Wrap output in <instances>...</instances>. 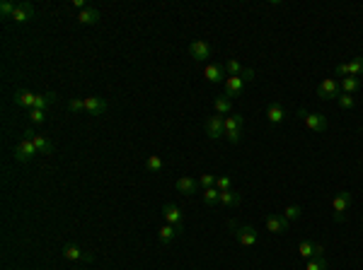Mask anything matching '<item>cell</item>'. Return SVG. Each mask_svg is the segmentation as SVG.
Wrapping results in <instances>:
<instances>
[{"instance_id":"cell-1","label":"cell","mask_w":363,"mask_h":270,"mask_svg":"<svg viewBox=\"0 0 363 270\" xmlns=\"http://www.w3.org/2000/svg\"><path fill=\"white\" fill-rule=\"evenodd\" d=\"M298 118L305 123L310 130H315V133H324V130H327V126H329V123H327V118H324L322 114L305 111V108H300V111H298Z\"/></svg>"},{"instance_id":"cell-2","label":"cell","mask_w":363,"mask_h":270,"mask_svg":"<svg viewBox=\"0 0 363 270\" xmlns=\"http://www.w3.org/2000/svg\"><path fill=\"white\" fill-rule=\"evenodd\" d=\"M351 205V193L349 190H344V193H339L332 202V212H334V220L336 222H344L346 220V210H349Z\"/></svg>"},{"instance_id":"cell-3","label":"cell","mask_w":363,"mask_h":270,"mask_svg":"<svg viewBox=\"0 0 363 270\" xmlns=\"http://www.w3.org/2000/svg\"><path fill=\"white\" fill-rule=\"evenodd\" d=\"M228 227L235 230V236H238V242L242 244V246H254V244H257V230H254V227H238L233 220L228 222Z\"/></svg>"},{"instance_id":"cell-4","label":"cell","mask_w":363,"mask_h":270,"mask_svg":"<svg viewBox=\"0 0 363 270\" xmlns=\"http://www.w3.org/2000/svg\"><path fill=\"white\" fill-rule=\"evenodd\" d=\"M339 94H341V87H339V82L332 80V78H327V80L317 87V96L324 99V102H329V99H339Z\"/></svg>"},{"instance_id":"cell-5","label":"cell","mask_w":363,"mask_h":270,"mask_svg":"<svg viewBox=\"0 0 363 270\" xmlns=\"http://www.w3.org/2000/svg\"><path fill=\"white\" fill-rule=\"evenodd\" d=\"M204 128H206L209 138L218 140V138H223V135H225V118H223V116H209V118H206V123H204Z\"/></svg>"},{"instance_id":"cell-6","label":"cell","mask_w":363,"mask_h":270,"mask_svg":"<svg viewBox=\"0 0 363 270\" xmlns=\"http://www.w3.org/2000/svg\"><path fill=\"white\" fill-rule=\"evenodd\" d=\"M189 54H192V58H194L196 63H204V60H209V56L213 54V48H211L206 41L196 39L189 44Z\"/></svg>"},{"instance_id":"cell-7","label":"cell","mask_w":363,"mask_h":270,"mask_svg":"<svg viewBox=\"0 0 363 270\" xmlns=\"http://www.w3.org/2000/svg\"><path fill=\"white\" fill-rule=\"evenodd\" d=\"M34 154H37V148H34V142L32 140H20L17 142V148H15V160L17 162H29V160H34Z\"/></svg>"},{"instance_id":"cell-8","label":"cell","mask_w":363,"mask_h":270,"mask_svg":"<svg viewBox=\"0 0 363 270\" xmlns=\"http://www.w3.org/2000/svg\"><path fill=\"white\" fill-rule=\"evenodd\" d=\"M107 108H109L107 99H102V96H85V111L90 116H102Z\"/></svg>"},{"instance_id":"cell-9","label":"cell","mask_w":363,"mask_h":270,"mask_svg":"<svg viewBox=\"0 0 363 270\" xmlns=\"http://www.w3.org/2000/svg\"><path fill=\"white\" fill-rule=\"evenodd\" d=\"M162 217H165V222H167V224H172V227L182 230V210L174 205V202L162 205Z\"/></svg>"},{"instance_id":"cell-10","label":"cell","mask_w":363,"mask_h":270,"mask_svg":"<svg viewBox=\"0 0 363 270\" xmlns=\"http://www.w3.org/2000/svg\"><path fill=\"white\" fill-rule=\"evenodd\" d=\"M63 256L68 258V260H85V263H92V260H95L92 254L80 251V246H75V244H66V246H63Z\"/></svg>"},{"instance_id":"cell-11","label":"cell","mask_w":363,"mask_h":270,"mask_svg":"<svg viewBox=\"0 0 363 270\" xmlns=\"http://www.w3.org/2000/svg\"><path fill=\"white\" fill-rule=\"evenodd\" d=\"M13 20L17 22V24H27L29 20H34V8H32L29 2H20V5H15Z\"/></svg>"},{"instance_id":"cell-12","label":"cell","mask_w":363,"mask_h":270,"mask_svg":"<svg viewBox=\"0 0 363 270\" xmlns=\"http://www.w3.org/2000/svg\"><path fill=\"white\" fill-rule=\"evenodd\" d=\"M25 138L34 142V148H37V152H44V154H46V152H51V150H54V148H51V142H49V140H46L44 135L34 133L32 128H27V130H25Z\"/></svg>"},{"instance_id":"cell-13","label":"cell","mask_w":363,"mask_h":270,"mask_svg":"<svg viewBox=\"0 0 363 270\" xmlns=\"http://www.w3.org/2000/svg\"><path fill=\"white\" fill-rule=\"evenodd\" d=\"M266 230L271 232V234H283V232L288 230V220L283 215H269L266 217Z\"/></svg>"},{"instance_id":"cell-14","label":"cell","mask_w":363,"mask_h":270,"mask_svg":"<svg viewBox=\"0 0 363 270\" xmlns=\"http://www.w3.org/2000/svg\"><path fill=\"white\" fill-rule=\"evenodd\" d=\"M204 75H206V80L209 82H225L228 80V72H225V66H206L204 70Z\"/></svg>"},{"instance_id":"cell-15","label":"cell","mask_w":363,"mask_h":270,"mask_svg":"<svg viewBox=\"0 0 363 270\" xmlns=\"http://www.w3.org/2000/svg\"><path fill=\"white\" fill-rule=\"evenodd\" d=\"M80 24H97L99 22V10L97 8H85V10H80L78 12V17H75Z\"/></svg>"},{"instance_id":"cell-16","label":"cell","mask_w":363,"mask_h":270,"mask_svg":"<svg viewBox=\"0 0 363 270\" xmlns=\"http://www.w3.org/2000/svg\"><path fill=\"white\" fill-rule=\"evenodd\" d=\"M177 190H179L182 196H194L196 193V181L192 176H182L177 178Z\"/></svg>"},{"instance_id":"cell-17","label":"cell","mask_w":363,"mask_h":270,"mask_svg":"<svg viewBox=\"0 0 363 270\" xmlns=\"http://www.w3.org/2000/svg\"><path fill=\"white\" fill-rule=\"evenodd\" d=\"M266 118H269V123L279 126V123L286 118V111H283V106H281V104H271V106L266 108Z\"/></svg>"},{"instance_id":"cell-18","label":"cell","mask_w":363,"mask_h":270,"mask_svg":"<svg viewBox=\"0 0 363 270\" xmlns=\"http://www.w3.org/2000/svg\"><path fill=\"white\" fill-rule=\"evenodd\" d=\"M15 102H17V104H22V106L34 108L37 94H32V92H27V90H17V92H15Z\"/></svg>"},{"instance_id":"cell-19","label":"cell","mask_w":363,"mask_h":270,"mask_svg":"<svg viewBox=\"0 0 363 270\" xmlns=\"http://www.w3.org/2000/svg\"><path fill=\"white\" fill-rule=\"evenodd\" d=\"M242 92V78H228L225 80V96H238Z\"/></svg>"},{"instance_id":"cell-20","label":"cell","mask_w":363,"mask_h":270,"mask_svg":"<svg viewBox=\"0 0 363 270\" xmlns=\"http://www.w3.org/2000/svg\"><path fill=\"white\" fill-rule=\"evenodd\" d=\"M339 87H341V94H356V92H358V87H361V82H358V78H344V80H341V84H339Z\"/></svg>"},{"instance_id":"cell-21","label":"cell","mask_w":363,"mask_h":270,"mask_svg":"<svg viewBox=\"0 0 363 270\" xmlns=\"http://www.w3.org/2000/svg\"><path fill=\"white\" fill-rule=\"evenodd\" d=\"M221 205H225V208H235V205H240V193H235V190H221Z\"/></svg>"},{"instance_id":"cell-22","label":"cell","mask_w":363,"mask_h":270,"mask_svg":"<svg viewBox=\"0 0 363 270\" xmlns=\"http://www.w3.org/2000/svg\"><path fill=\"white\" fill-rule=\"evenodd\" d=\"M177 227H172V224H162L160 232H157V236H160V244H169L174 236H177Z\"/></svg>"},{"instance_id":"cell-23","label":"cell","mask_w":363,"mask_h":270,"mask_svg":"<svg viewBox=\"0 0 363 270\" xmlns=\"http://www.w3.org/2000/svg\"><path fill=\"white\" fill-rule=\"evenodd\" d=\"M56 92H46V94H37V102H34V108H46L49 104H56Z\"/></svg>"},{"instance_id":"cell-24","label":"cell","mask_w":363,"mask_h":270,"mask_svg":"<svg viewBox=\"0 0 363 270\" xmlns=\"http://www.w3.org/2000/svg\"><path fill=\"white\" fill-rule=\"evenodd\" d=\"M225 72H228V78H242L245 68L240 66V60H235V58H230V60L225 63Z\"/></svg>"},{"instance_id":"cell-25","label":"cell","mask_w":363,"mask_h":270,"mask_svg":"<svg viewBox=\"0 0 363 270\" xmlns=\"http://www.w3.org/2000/svg\"><path fill=\"white\" fill-rule=\"evenodd\" d=\"M242 123H245V118H242L240 114H233V116H228V118H225V133L240 130V128H242Z\"/></svg>"},{"instance_id":"cell-26","label":"cell","mask_w":363,"mask_h":270,"mask_svg":"<svg viewBox=\"0 0 363 270\" xmlns=\"http://www.w3.org/2000/svg\"><path fill=\"white\" fill-rule=\"evenodd\" d=\"M298 254H300V258H305V260L315 258V244L312 242H300L298 244Z\"/></svg>"},{"instance_id":"cell-27","label":"cell","mask_w":363,"mask_h":270,"mask_svg":"<svg viewBox=\"0 0 363 270\" xmlns=\"http://www.w3.org/2000/svg\"><path fill=\"white\" fill-rule=\"evenodd\" d=\"M216 111H218V116H225V114H230V111H233V104H230V99H228V96H218V99H216Z\"/></svg>"},{"instance_id":"cell-28","label":"cell","mask_w":363,"mask_h":270,"mask_svg":"<svg viewBox=\"0 0 363 270\" xmlns=\"http://www.w3.org/2000/svg\"><path fill=\"white\" fill-rule=\"evenodd\" d=\"M218 200H221V190L216 188V186L204 190V202H206V205H216Z\"/></svg>"},{"instance_id":"cell-29","label":"cell","mask_w":363,"mask_h":270,"mask_svg":"<svg viewBox=\"0 0 363 270\" xmlns=\"http://www.w3.org/2000/svg\"><path fill=\"white\" fill-rule=\"evenodd\" d=\"M361 72H363V58L358 56V58H353V60L349 63V75L351 78H358Z\"/></svg>"},{"instance_id":"cell-30","label":"cell","mask_w":363,"mask_h":270,"mask_svg":"<svg viewBox=\"0 0 363 270\" xmlns=\"http://www.w3.org/2000/svg\"><path fill=\"white\" fill-rule=\"evenodd\" d=\"M145 169H148V172H160V169H162V160H160L157 154H150V157L145 160Z\"/></svg>"},{"instance_id":"cell-31","label":"cell","mask_w":363,"mask_h":270,"mask_svg":"<svg viewBox=\"0 0 363 270\" xmlns=\"http://www.w3.org/2000/svg\"><path fill=\"white\" fill-rule=\"evenodd\" d=\"M300 212H303V208H300V205H288V208H286V220H288V222H295V220H298V217H300Z\"/></svg>"},{"instance_id":"cell-32","label":"cell","mask_w":363,"mask_h":270,"mask_svg":"<svg viewBox=\"0 0 363 270\" xmlns=\"http://www.w3.org/2000/svg\"><path fill=\"white\" fill-rule=\"evenodd\" d=\"M305 270H327V260L324 258H310Z\"/></svg>"},{"instance_id":"cell-33","label":"cell","mask_w":363,"mask_h":270,"mask_svg":"<svg viewBox=\"0 0 363 270\" xmlns=\"http://www.w3.org/2000/svg\"><path fill=\"white\" fill-rule=\"evenodd\" d=\"M216 178H218V176H213V174H201L199 184L204 186V190H206V188H213V186H216Z\"/></svg>"},{"instance_id":"cell-34","label":"cell","mask_w":363,"mask_h":270,"mask_svg":"<svg viewBox=\"0 0 363 270\" xmlns=\"http://www.w3.org/2000/svg\"><path fill=\"white\" fill-rule=\"evenodd\" d=\"M230 186H233L230 176H218V178H216V188L218 190H230Z\"/></svg>"},{"instance_id":"cell-35","label":"cell","mask_w":363,"mask_h":270,"mask_svg":"<svg viewBox=\"0 0 363 270\" xmlns=\"http://www.w3.org/2000/svg\"><path fill=\"white\" fill-rule=\"evenodd\" d=\"M13 12H15V5L10 0H3V2H0V14H3V17H13Z\"/></svg>"},{"instance_id":"cell-36","label":"cell","mask_w":363,"mask_h":270,"mask_svg":"<svg viewBox=\"0 0 363 270\" xmlns=\"http://www.w3.org/2000/svg\"><path fill=\"white\" fill-rule=\"evenodd\" d=\"M29 118H32V123H37V126H39V123H44V121H46V114H44L42 108H32V114H29Z\"/></svg>"},{"instance_id":"cell-37","label":"cell","mask_w":363,"mask_h":270,"mask_svg":"<svg viewBox=\"0 0 363 270\" xmlns=\"http://www.w3.org/2000/svg\"><path fill=\"white\" fill-rule=\"evenodd\" d=\"M336 102H339V106L341 108H353V96L351 94H339Z\"/></svg>"},{"instance_id":"cell-38","label":"cell","mask_w":363,"mask_h":270,"mask_svg":"<svg viewBox=\"0 0 363 270\" xmlns=\"http://www.w3.org/2000/svg\"><path fill=\"white\" fill-rule=\"evenodd\" d=\"M68 111H85V99H70Z\"/></svg>"},{"instance_id":"cell-39","label":"cell","mask_w":363,"mask_h":270,"mask_svg":"<svg viewBox=\"0 0 363 270\" xmlns=\"http://www.w3.org/2000/svg\"><path fill=\"white\" fill-rule=\"evenodd\" d=\"M334 72H336V75H349V63H341V66H336Z\"/></svg>"},{"instance_id":"cell-40","label":"cell","mask_w":363,"mask_h":270,"mask_svg":"<svg viewBox=\"0 0 363 270\" xmlns=\"http://www.w3.org/2000/svg\"><path fill=\"white\" fill-rule=\"evenodd\" d=\"M315 258H324V246L322 244H315Z\"/></svg>"},{"instance_id":"cell-41","label":"cell","mask_w":363,"mask_h":270,"mask_svg":"<svg viewBox=\"0 0 363 270\" xmlns=\"http://www.w3.org/2000/svg\"><path fill=\"white\" fill-rule=\"evenodd\" d=\"M73 8H78V10H85L87 5H85V0H73Z\"/></svg>"}]
</instances>
